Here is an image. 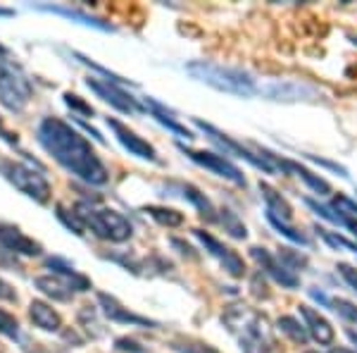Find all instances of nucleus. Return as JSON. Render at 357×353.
Wrapping results in <instances>:
<instances>
[{
	"instance_id": "1",
	"label": "nucleus",
	"mask_w": 357,
	"mask_h": 353,
	"mask_svg": "<svg viewBox=\"0 0 357 353\" xmlns=\"http://www.w3.org/2000/svg\"><path fill=\"white\" fill-rule=\"evenodd\" d=\"M36 139L55 160L76 176L93 186H102L110 181V172L98 158V153L91 148V143L81 137L76 129H72L60 117H43L36 129Z\"/></svg>"
},
{
	"instance_id": "2",
	"label": "nucleus",
	"mask_w": 357,
	"mask_h": 353,
	"mask_svg": "<svg viewBox=\"0 0 357 353\" xmlns=\"http://www.w3.org/2000/svg\"><path fill=\"white\" fill-rule=\"evenodd\" d=\"M186 72H188L193 79L203 81V84L217 88V91L221 93H229V96L250 98L260 91L257 81L252 79V74L238 70V67L217 65V62H208V60H195L186 65Z\"/></svg>"
},
{
	"instance_id": "3",
	"label": "nucleus",
	"mask_w": 357,
	"mask_h": 353,
	"mask_svg": "<svg viewBox=\"0 0 357 353\" xmlns=\"http://www.w3.org/2000/svg\"><path fill=\"white\" fill-rule=\"evenodd\" d=\"M74 212L81 220V225L89 227L98 239L122 243V241H129L133 234L131 222H129L122 212L112 210V208H93L89 203H76Z\"/></svg>"
},
{
	"instance_id": "4",
	"label": "nucleus",
	"mask_w": 357,
	"mask_h": 353,
	"mask_svg": "<svg viewBox=\"0 0 357 353\" xmlns=\"http://www.w3.org/2000/svg\"><path fill=\"white\" fill-rule=\"evenodd\" d=\"M31 96H34V88L22 67L0 55V103L3 108H8L10 112H22L29 105Z\"/></svg>"
},
{
	"instance_id": "5",
	"label": "nucleus",
	"mask_w": 357,
	"mask_h": 353,
	"mask_svg": "<svg viewBox=\"0 0 357 353\" xmlns=\"http://www.w3.org/2000/svg\"><path fill=\"white\" fill-rule=\"evenodd\" d=\"M0 172L5 174V179H8L14 189H19L24 196H29V199H34L36 203L43 205L50 201V194H53L50 181L45 179V174L36 172L29 165L14 163V160H3V163H0Z\"/></svg>"
},
{
	"instance_id": "6",
	"label": "nucleus",
	"mask_w": 357,
	"mask_h": 353,
	"mask_svg": "<svg viewBox=\"0 0 357 353\" xmlns=\"http://www.w3.org/2000/svg\"><path fill=\"white\" fill-rule=\"evenodd\" d=\"M193 124L198 129H203L205 134H208V139L210 141H215L217 146H221L224 148V155H236V158H241V160H246V163H250L252 168H257V170H262L265 174H277V168H274L272 163L265 158V155H260V153H252V150H248L246 146H241L238 141H234L231 137H226L224 132H219L217 127H212V124L208 122H203V119H198L195 117L193 119Z\"/></svg>"
},
{
	"instance_id": "7",
	"label": "nucleus",
	"mask_w": 357,
	"mask_h": 353,
	"mask_svg": "<svg viewBox=\"0 0 357 353\" xmlns=\"http://www.w3.org/2000/svg\"><path fill=\"white\" fill-rule=\"evenodd\" d=\"M179 150H181V153L188 155V158L193 160L195 165H200V168L210 170V172H215L217 176H224V179H229L231 184H236V186H246V176H243V172L236 168L234 163H231V160H226L224 155L210 153V150L186 148L184 143H179Z\"/></svg>"
},
{
	"instance_id": "8",
	"label": "nucleus",
	"mask_w": 357,
	"mask_h": 353,
	"mask_svg": "<svg viewBox=\"0 0 357 353\" xmlns=\"http://www.w3.org/2000/svg\"><path fill=\"white\" fill-rule=\"evenodd\" d=\"M86 86L96 93L98 98H102L105 103H110L115 110L124 112V115H133V112L143 110V103H138L136 98H131L122 86L115 84V81L107 79H98V77H89L86 79Z\"/></svg>"
},
{
	"instance_id": "9",
	"label": "nucleus",
	"mask_w": 357,
	"mask_h": 353,
	"mask_svg": "<svg viewBox=\"0 0 357 353\" xmlns=\"http://www.w3.org/2000/svg\"><path fill=\"white\" fill-rule=\"evenodd\" d=\"M193 234H195V239H200L205 251H210V256H215L217 261L224 265V270L231 274V277H243V274H246V263H243V258L236 256V253L231 251L229 246H224L219 239H215L205 230H193Z\"/></svg>"
},
{
	"instance_id": "10",
	"label": "nucleus",
	"mask_w": 357,
	"mask_h": 353,
	"mask_svg": "<svg viewBox=\"0 0 357 353\" xmlns=\"http://www.w3.org/2000/svg\"><path fill=\"white\" fill-rule=\"evenodd\" d=\"M0 246L10 253H17V256L36 258L43 253V246L39 241H34L31 236L24 234L22 230L12 225H0Z\"/></svg>"
},
{
	"instance_id": "11",
	"label": "nucleus",
	"mask_w": 357,
	"mask_h": 353,
	"mask_svg": "<svg viewBox=\"0 0 357 353\" xmlns=\"http://www.w3.org/2000/svg\"><path fill=\"white\" fill-rule=\"evenodd\" d=\"M107 124H110V129L115 132L117 141L122 143V146L127 148L129 153L136 155V158L150 160V163H158V153H155V148L150 146L146 139H141L136 132H131V129L124 127L122 122H117V119H112V117H107Z\"/></svg>"
},
{
	"instance_id": "12",
	"label": "nucleus",
	"mask_w": 357,
	"mask_h": 353,
	"mask_svg": "<svg viewBox=\"0 0 357 353\" xmlns=\"http://www.w3.org/2000/svg\"><path fill=\"white\" fill-rule=\"evenodd\" d=\"M250 256L262 265V270H265V272H267L269 277H272L277 284H281V287H286V289H296V287H298V277H296V274H293L291 270H288L283 263H279L274 256H269L265 248L252 246V248H250Z\"/></svg>"
},
{
	"instance_id": "13",
	"label": "nucleus",
	"mask_w": 357,
	"mask_h": 353,
	"mask_svg": "<svg viewBox=\"0 0 357 353\" xmlns=\"http://www.w3.org/2000/svg\"><path fill=\"white\" fill-rule=\"evenodd\" d=\"M98 303H100L102 313L112 320V323H122V325H136V327H158V323L148 318H141V315L131 313L129 308H124L122 303L110 294H98Z\"/></svg>"
},
{
	"instance_id": "14",
	"label": "nucleus",
	"mask_w": 357,
	"mask_h": 353,
	"mask_svg": "<svg viewBox=\"0 0 357 353\" xmlns=\"http://www.w3.org/2000/svg\"><path fill=\"white\" fill-rule=\"evenodd\" d=\"M300 315H303V320H305V330H307V334L312 336L317 344H322V346L334 344L336 332L319 310L310 308V305H300Z\"/></svg>"
},
{
	"instance_id": "15",
	"label": "nucleus",
	"mask_w": 357,
	"mask_h": 353,
	"mask_svg": "<svg viewBox=\"0 0 357 353\" xmlns=\"http://www.w3.org/2000/svg\"><path fill=\"white\" fill-rule=\"evenodd\" d=\"M143 110H148L150 115H153L160 124H162V127H167L169 132H174L177 137L193 139V132H191V129H186V124L177 122V119H174V112L169 110V108H164L162 103L155 101V98H150V96L143 98Z\"/></svg>"
},
{
	"instance_id": "16",
	"label": "nucleus",
	"mask_w": 357,
	"mask_h": 353,
	"mask_svg": "<svg viewBox=\"0 0 357 353\" xmlns=\"http://www.w3.org/2000/svg\"><path fill=\"white\" fill-rule=\"evenodd\" d=\"M29 318L36 327L43 332H60L62 330V318L60 313L45 301H31L29 303Z\"/></svg>"
},
{
	"instance_id": "17",
	"label": "nucleus",
	"mask_w": 357,
	"mask_h": 353,
	"mask_svg": "<svg viewBox=\"0 0 357 353\" xmlns=\"http://www.w3.org/2000/svg\"><path fill=\"white\" fill-rule=\"evenodd\" d=\"M45 265L53 270V274H58L60 279H65V282L69 284L72 292H89L91 289V279L84 277L81 272H76L74 265L62 261V258H48V263Z\"/></svg>"
},
{
	"instance_id": "18",
	"label": "nucleus",
	"mask_w": 357,
	"mask_h": 353,
	"mask_svg": "<svg viewBox=\"0 0 357 353\" xmlns=\"http://www.w3.org/2000/svg\"><path fill=\"white\" fill-rule=\"evenodd\" d=\"M36 289H39L41 294H45L48 299L53 301H60V303H65V301H72V287L65 282V279H60L58 274H41V277L34 279Z\"/></svg>"
},
{
	"instance_id": "19",
	"label": "nucleus",
	"mask_w": 357,
	"mask_h": 353,
	"mask_svg": "<svg viewBox=\"0 0 357 353\" xmlns=\"http://www.w3.org/2000/svg\"><path fill=\"white\" fill-rule=\"evenodd\" d=\"M260 191H262V199H265L267 203V212L274 217H279V220L288 222L293 220V208L291 203H288L286 199H283L281 194H279L277 189H272L269 184H265V181H260Z\"/></svg>"
},
{
	"instance_id": "20",
	"label": "nucleus",
	"mask_w": 357,
	"mask_h": 353,
	"mask_svg": "<svg viewBox=\"0 0 357 353\" xmlns=\"http://www.w3.org/2000/svg\"><path fill=\"white\" fill-rule=\"evenodd\" d=\"M43 10H48V12H55V14H62V17H67V19H76V22L86 24V27H96V29H100V31H112V24L102 22V19L93 17V14L81 12V10L62 8V5H53V8H43Z\"/></svg>"
},
{
	"instance_id": "21",
	"label": "nucleus",
	"mask_w": 357,
	"mask_h": 353,
	"mask_svg": "<svg viewBox=\"0 0 357 353\" xmlns=\"http://www.w3.org/2000/svg\"><path fill=\"white\" fill-rule=\"evenodd\" d=\"M181 191H184V199L191 201V203L198 208V212L205 217V220H208V222H215V220H217V215H215L217 208L212 205V201L208 199V196L200 194V191L195 189L193 184H184V186H181Z\"/></svg>"
},
{
	"instance_id": "22",
	"label": "nucleus",
	"mask_w": 357,
	"mask_h": 353,
	"mask_svg": "<svg viewBox=\"0 0 357 353\" xmlns=\"http://www.w3.org/2000/svg\"><path fill=\"white\" fill-rule=\"evenodd\" d=\"M143 212H148V215L153 217L158 225H162V227H179V225H184V215H181L179 210H174V208L146 205V208H143Z\"/></svg>"
},
{
	"instance_id": "23",
	"label": "nucleus",
	"mask_w": 357,
	"mask_h": 353,
	"mask_svg": "<svg viewBox=\"0 0 357 353\" xmlns=\"http://www.w3.org/2000/svg\"><path fill=\"white\" fill-rule=\"evenodd\" d=\"M277 325H279V330H281L286 336H291V339L296 341V344H307L310 334H307V330H305V327L300 325L298 318H293V315H281Z\"/></svg>"
},
{
	"instance_id": "24",
	"label": "nucleus",
	"mask_w": 357,
	"mask_h": 353,
	"mask_svg": "<svg viewBox=\"0 0 357 353\" xmlns=\"http://www.w3.org/2000/svg\"><path fill=\"white\" fill-rule=\"evenodd\" d=\"M267 220H269V225H272L274 230L279 232V234H283L286 239H291L293 243H300V246H307V243H310V239L305 236V234H300L298 230H293V227H288V222L279 220V217L269 215V212H267Z\"/></svg>"
},
{
	"instance_id": "25",
	"label": "nucleus",
	"mask_w": 357,
	"mask_h": 353,
	"mask_svg": "<svg viewBox=\"0 0 357 353\" xmlns=\"http://www.w3.org/2000/svg\"><path fill=\"white\" fill-rule=\"evenodd\" d=\"M221 215H219V220L224 222V230L229 232L231 236L234 239H246L248 236V230H246V225H243L241 220L236 217V212H231V210H226V208H221Z\"/></svg>"
},
{
	"instance_id": "26",
	"label": "nucleus",
	"mask_w": 357,
	"mask_h": 353,
	"mask_svg": "<svg viewBox=\"0 0 357 353\" xmlns=\"http://www.w3.org/2000/svg\"><path fill=\"white\" fill-rule=\"evenodd\" d=\"M55 210H58V212H55V215H58V220L67 227V230H72L76 236H84L86 227L81 225V220H79V217H76V212H67V210H65V205H58V208H55Z\"/></svg>"
},
{
	"instance_id": "27",
	"label": "nucleus",
	"mask_w": 357,
	"mask_h": 353,
	"mask_svg": "<svg viewBox=\"0 0 357 353\" xmlns=\"http://www.w3.org/2000/svg\"><path fill=\"white\" fill-rule=\"evenodd\" d=\"M319 236H322L324 241L329 243V246L343 248V251H350V253H357V243H353L350 239H345L340 234H336V232H329V230H322V227H319Z\"/></svg>"
},
{
	"instance_id": "28",
	"label": "nucleus",
	"mask_w": 357,
	"mask_h": 353,
	"mask_svg": "<svg viewBox=\"0 0 357 353\" xmlns=\"http://www.w3.org/2000/svg\"><path fill=\"white\" fill-rule=\"evenodd\" d=\"M329 305H331V308H334L336 313H338L343 320H348V323L357 325V305H355V303H350V301H345V299H331Z\"/></svg>"
},
{
	"instance_id": "29",
	"label": "nucleus",
	"mask_w": 357,
	"mask_h": 353,
	"mask_svg": "<svg viewBox=\"0 0 357 353\" xmlns=\"http://www.w3.org/2000/svg\"><path fill=\"white\" fill-rule=\"evenodd\" d=\"M0 334L10 336V339H19V320L3 308H0Z\"/></svg>"
},
{
	"instance_id": "30",
	"label": "nucleus",
	"mask_w": 357,
	"mask_h": 353,
	"mask_svg": "<svg viewBox=\"0 0 357 353\" xmlns=\"http://www.w3.org/2000/svg\"><path fill=\"white\" fill-rule=\"evenodd\" d=\"M305 203H307L310 208H312V210L317 212L319 217H324V220L334 222V225H343V227H345V222H348V217L338 215V212H334V210H331V208H327V205H319L317 201H312V199H305Z\"/></svg>"
},
{
	"instance_id": "31",
	"label": "nucleus",
	"mask_w": 357,
	"mask_h": 353,
	"mask_svg": "<svg viewBox=\"0 0 357 353\" xmlns=\"http://www.w3.org/2000/svg\"><path fill=\"white\" fill-rule=\"evenodd\" d=\"M279 261L286 265L291 272L293 270H300V268H307V258L300 256V253H293L291 248H281V251H279Z\"/></svg>"
},
{
	"instance_id": "32",
	"label": "nucleus",
	"mask_w": 357,
	"mask_h": 353,
	"mask_svg": "<svg viewBox=\"0 0 357 353\" xmlns=\"http://www.w3.org/2000/svg\"><path fill=\"white\" fill-rule=\"evenodd\" d=\"M334 208L338 210V215H343V217H357V203L353 199H348V196H343V194H338L334 199Z\"/></svg>"
},
{
	"instance_id": "33",
	"label": "nucleus",
	"mask_w": 357,
	"mask_h": 353,
	"mask_svg": "<svg viewBox=\"0 0 357 353\" xmlns=\"http://www.w3.org/2000/svg\"><path fill=\"white\" fill-rule=\"evenodd\" d=\"M62 98H65V103L72 108V110H76V112H84V115H93V108L89 105V103H84V101H81V98L76 96V93L67 91Z\"/></svg>"
},
{
	"instance_id": "34",
	"label": "nucleus",
	"mask_w": 357,
	"mask_h": 353,
	"mask_svg": "<svg viewBox=\"0 0 357 353\" xmlns=\"http://www.w3.org/2000/svg\"><path fill=\"white\" fill-rule=\"evenodd\" d=\"M179 353H219L217 349H212L208 344H195V341H186V344H177L174 346Z\"/></svg>"
},
{
	"instance_id": "35",
	"label": "nucleus",
	"mask_w": 357,
	"mask_h": 353,
	"mask_svg": "<svg viewBox=\"0 0 357 353\" xmlns=\"http://www.w3.org/2000/svg\"><path fill=\"white\" fill-rule=\"evenodd\" d=\"M115 349L122 351V353H143V346L138 344V341L129 339V336H119L115 341Z\"/></svg>"
},
{
	"instance_id": "36",
	"label": "nucleus",
	"mask_w": 357,
	"mask_h": 353,
	"mask_svg": "<svg viewBox=\"0 0 357 353\" xmlns=\"http://www.w3.org/2000/svg\"><path fill=\"white\" fill-rule=\"evenodd\" d=\"M338 272H340V277H343L345 282H348L350 287H353L355 292H357V268H350V265L340 263L338 265Z\"/></svg>"
},
{
	"instance_id": "37",
	"label": "nucleus",
	"mask_w": 357,
	"mask_h": 353,
	"mask_svg": "<svg viewBox=\"0 0 357 353\" xmlns=\"http://www.w3.org/2000/svg\"><path fill=\"white\" fill-rule=\"evenodd\" d=\"M0 301H10V303H14V301H17V292H14L12 284L5 282L3 277H0Z\"/></svg>"
},
{
	"instance_id": "38",
	"label": "nucleus",
	"mask_w": 357,
	"mask_h": 353,
	"mask_svg": "<svg viewBox=\"0 0 357 353\" xmlns=\"http://www.w3.org/2000/svg\"><path fill=\"white\" fill-rule=\"evenodd\" d=\"M172 246H174V248H179V253H181V256H186V258H193V261H195V258H198V253H195L193 248L188 246V243H184V241H181V239H172Z\"/></svg>"
},
{
	"instance_id": "39",
	"label": "nucleus",
	"mask_w": 357,
	"mask_h": 353,
	"mask_svg": "<svg viewBox=\"0 0 357 353\" xmlns=\"http://www.w3.org/2000/svg\"><path fill=\"white\" fill-rule=\"evenodd\" d=\"M345 334H348V339L357 346V332L355 330H345Z\"/></svg>"
},
{
	"instance_id": "40",
	"label": "nucleus",
	"mask_w": 357,
	"mask_h": 353,
	"mask_svg": "<svg viewBox=\"0 0 357 353\" xmlns=\"http://www.w3.org/2000/svg\"><path fill=\"white\" fill-rule=\"evenodd\" d=\"M12 10H10V8H0V17H12Z\"/></svg>"
},
{
	"instance_id": "41",
	"label": "nucleus",
	"mask_w": 357,
	"mask_h": 353,
	"mask_svg": "<svg viewBox=\"0 0 357 353\" xmlns=\"http://www.w3.org/2000/svg\"><path fill=\"white\" fill-rule=\"evenodd\" d=\"M329 353H355V351H350V349H331Z\"/></svg>"
},
{
	"instance_id": "42",
	"label": "nucleus",
	"mask_w": 357,
	"mask_h": 353,
	"mask_svg": "<svg viewBox=\"0 0 357 353\" xmlns=\"http://www.w3.org/2000/svg\"><path fill=\"white\" fill-rule=\"evenodd\" d=\"M0 55H3V58H8V48H5L3 43H0Z\"/></svg>"
},
{
	"instance_id": "43",
	"label": "nucleus",
	"mask_w": 357,
	"mask_h": 353,
	"mask_svg": "<svg viewBox=\"0 0 357 353\" xmlns=\"http://www.w3.org/2000/svg\"><path fill=\"white\" fill-rule=\"evenodd\" d=\"M0 129H5V127H3V119H0Z\"/></svg>"
},
{
	"instance_id": "44",
	"label": "nucleus",
	"mask_w": 357,
	"mask_h": 353,
	"mask_svg": "<svg viewBox=\"0 0 357 353\" xmlns=\"http://www.w3.org/2000/svg\"><path fill=\"white\" fill-rule=\"evenodd\" d=\"M353 43H355V46H357V36H355V39H353Z\"/></svg>"
}]
</instances>
